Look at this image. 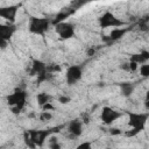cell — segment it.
I'll return each mask as SVG.
<instances>
[{"instance_id": "6da1fadb", "label": "cell", "mask_w": 149, "mask_h": 149, "mask_svg": "<svg viewBox=\"0 0 149 149\" xmlns=\"http://www.w3.org/2000/svg\"><path fill=\"white\" fill-rule=\"evenodd\" d=\"M59 127L57 128H50V129H28L23 133V140L26 144L30 148L35 147H42L45 142V140L51 136L54 133H57Z\"/></svg>"}, {"instance_id": "7a4b0ae2", "label": "cell", "mask_w": 149, "mask_h": 149, "mask_svg": "<svg viewBox=\"0 0 149 149\" xmlns=\"http://www.w3.org/2000/svg\"><path fill=\"white\" fill-rule=\"evenodd\" d=\"M128 116V126L132 128L130 130H127L123 133L127 137H134L137 134H140L147 125V121L149 119V114L146 113H137V112H126Z\"/></svg>"}, {"instance_id": "3957f363", "label": "cell", "mask_w": 149, "mask_h": 149, "mask_svg": "<svg viewBox=\"0 0 149 149\" xmlns=\"http://www.w3.org/2000/svg\"><path fill=\"white\" fill-rule=\"evenodd\" d=\"M27 98H28V94L23 88H16L10 94H8L6 98V101L10 112L13 114H20L27 104Z\"/></svg>"}, {"instance_id": "277c9868", "label": "cell", "mask_w": 149, "mask_h": 149, "mask_svg": "<svg viewBox=\"0 0 149 149\" xmlns=\"http://www.w3.org/2000/svg\"><path fill=\"white\" fill-rule=\"evenodd\" d=\"M51 21L48 17L30 16L28 20V30L29 33L38 36H43L50 28Z\"/></svg>"}, {"instance_id": "5b68a950", "label": "cell", "mask_w": 149, "mask_h": 149, "mask_svg": "<svg viewBox=\"0 0 149 149\" xmlns=\"http://www.w3.org/2000/svg\"><path fill=\"white\" fill-rule=\"evenodd\" d=\"M98 23H99V27L102 28V29H105V28H118V27L127 26V23L125 21H122L121 19H118L109 10H106L102 15L99 16Z\"/></svg>"}, {"instance_id": "8992f818", "label": "cell", "mask_w": 149, "mask_h": 149, "mask_svg": "<svg viewBox=\"0 0 149 149\" xmlns=\"http://www.w3.org/2000/svg\"><path fill=\"white\" fill-rule=\"evenodd\" d=\"M30 76H36L37 81L42 83L49 79V76L51 74L48 70V64L42 62L41 59H33L31 61V68H30Z\"/></svg>"}, {"instance_id": "52a82bcc", "label": "cell", "mask_w": 149, "mask_h": 149, "mask_svg": "<svg viewBox=\"0 0 149 149\" xmlns=\"http://www.w3.org/2000/svg\"><path fill=\"white\" fill-rule=\"evenodd\" d=\"M55 26V31L58 35L61 41H68L76 35V28L71 22L68 21H61Z\"/></svg>"}, {"instance_id": "ba28073f", "label": "cell", "mask_w": 149, "mask_h": 149, "mask_svg": "<svg viewBox=\"0 0 149 149\" xmlns=\"http://www.w3.org/2000/svg\"><path fill=\"white\" fill-rule=\"evenodd\" d=\"M83 72H84V68L81 65L78 64H73V65H69L66 68L65 71V81L69 86L76 85L83 77Z\"/></svg>"}, {"instance_id": "9c48e42d", "label": "cell", "mask_w": 149, "mask_h": 149, "mask_svg": "<svg viewBox=\"0 0 149 149\" xmlns=\"http://www.w3.org/2000/svg\"><path fill=\"white\" fill-rule=\"evenodd\" d=\"M122 115H123V112H120V111H116V109H114L112 107L105 106L101 109L100 119H101L102 123H105V125H112L118 119H120Z\"/></svg>"}, {"instance_id": "30bf717a", "label": "cell", "mask_w": 149, "mask_h": 149, "mask_svg": "<svg viewBox=\"0 0 149 149\" xmlns=\"http://www.w3.org/2000/svg\"><path fill=\"white\" fill-rule=\"evenodd\" d=\"M20 8V3L17 5H7V6H0V19L5 20L6 22L14 23L17 12Z\"/></svg>"}, {"instance_id": "8fae6325", "label": "cell", "mask_w": 149, "mask_h": 149, "mask_svg": "<svg viewBox=\"0 0 149 149\" xmlns=\"http://www.w3.org/2000/svg\"><path fill=\"white\" fill-rule=\"evenodd\" d=\"M15 31H16L15 23H9V22L0 23V40L9 42L14 36Z\"/></svg>"}, {"instance_id": "7c38bea8", "label": "cell", "mask_w": 149, "mask_h": 149, "mask_svg": "<svg viewBox=\"0 0 149 149\" xmlns=\"http://www.w3.org/2000/svg\"><path fill=\"white\" fill-rule=\"evenodd\" d=\"M83 125L84 122L80 119H73L68 123V133L72 139H77L83 134Z\"/></svg>"}, {"instance_id": "4fadbf2b", "label": "cell", "mask_w": 149, "mask_h": 149, "mask_svg": "<svg viewBox=\"0 0 149 149\" xmlns=\"http://www.w3.org/2000/svg\"><path fill=\"white\" fill-rule=\"evenodd\" d=\"M128 31V28L125 26V27H118V28H113L109 33L108 36H102V40L106 41L107 43H112V42H115L118 40H120L121 37H123Z\"/></svg>"}, {"instance_id": "5bb4252c", "label": "cell", "mask_w": 149, "mask_h": 149, "mask_svg": "<svg viewBox=\"0 0 149 149\" xmlns=\"http://www.w3.org/2000/svg\"><path fill=\"white\" fill-rule=\"evenodd\" d=\"M119 87H120L121 95L125 97V98H129L134 93L135 84L134 83H130V81H122V83L119 84Z\"/></svg>"}, {"instance_id": "9a60e30c", "label": "cell", "mask_w": 149, "mask_h": 149, "mask_svg": "<svg viewBox=\"0 0 149 149\" xmlns=\"http://www.w3.org/2000/svg\"><path fill=\"white\" fill-rule=\"evenodd\" d=\"M148 59H149V51H148V50H141L140 52L133 54V55H130V57H129V61L135 62V63L139 64V65H141V64H143V63H147Z\"/></svg>"}, {"instance_id": "2e32d148", "label": "cell", "mask_w": 149, "mask_h": 149, "mask_svg": "<svg viewBox=\"0 0 149 149\" xmlns=\"http://www.w3.org/2000/svg\"><path fill=\"white\" fill-rule=\"evenodd\" d=\"M50 99H51V97L48 93H45V92H41V93H38L36 95V101H37V104H38L40 107H42L44 104L49 102Z\"/></svg>"}, {"instance_id": "e0dca14e", "label": "cell", "mask_w": 149, "mask_h": 149, "mask_svg": "<svg viewBox=\"0 0 149 149\" xmlns=\"http://www.w3.org/2000/svg\"><path fill=\"white\" fill-rule=\"evenodd\" d=\"M123 70H126V71H129V72H134V71H136L137 69H139V64H136L135 62H132V61H129V62H127V63H125L122 66H121Z\"/></svg>"}, {"instance_id": "ac0fdd59", "label": "cell", "mask_w": 149, "mask_h": 149, "mask_svg": "<svg viewBox=\"0 0 149 149\" xmlns=\"http://www.w3.org/2000/svg\"><path fill=\"white\" fill-rule=\"evenodd\" d=\"M140 71V74L143 77V78H148L149 77V64L148 63H143L141 65H139V69Z\"/></svg>"}, {"instance_id": "d6986e66", "label": "cell", "mask_w": 149, "mask_h": 149, "mask_svg": "<svg viewBox=\"0 0 149 149\" xmlns=\"http://www.w3.org/2000/svg\"><path fill=\"white\" fill-rule=\"evenodd\" d=\"M38 118H40L41 121H49V120L52 119V114H51L50 111H42Z\"/></svg>"}, {"instance_id": "ffe728a7", "label": "cell", "mask_w": 149, "mask_h": 149, "mask_svg": "<svg viewBox=\"0 0 149 149\" xmlns=\"http://www.w3.org/2000/svg\"><path fill=\"white\" fill-rule=\"evenodd\" d=\"M70 101H71V98H70L69 95L62 94V95H59V97H58V102H59V104L65 105V104H69Z\"/></svg>"}, {"instance_id": "44dd1931", "label": "cell", "mask_w": 149, "mask_h": 149, "mask_svg": "<svg viewBox=\"0 0 149 149\" xmlns=\"http://www.w3.org/2000/svg\"><path fill=\"white\" fill-rule=\"evenodd\" d=\"M77 148H78V149H91V148H92V142H91V141L83 142V143L78 144Z\"/></svg>"}, {"instance_id": "7402d4cb", "label": "cell", "mask_w": 149, "mask_h": 149, "mask_svg": "<svg viewBox=\"0 0 149 149\" xmlns=\"http://www.w3.org/2000/svg\"><path fill=\"white\" fill-rule=\"evenodd\" d=\"M109 133L112 135H120V134H122V132L120 129H118V128H111L109 129Z\"/></svg>"}, {"instance_id": "603a6c76", "label": "cell", "mask_w": 149, "mask_h": 149, "mask_svg": "<svg viewBox=\"0 0 149 149\" xmlns=\"http://www.w3.org/2000/svg\"><path fill=\"white\" fill-rule=\"evenodd\" d=\"M8 43H9V42H7V41L0 40V49H6L7 45H8Z\"/></svg>"}, {"instance_id": "cb8c5ba5", "label": "cell", "mask_w": 149, "mask_h": 149, "mask_svg": "<svg viewBox=\"0 0 149 149\" xmlns=\"http://www.w3.org/2000/svg\"><path fill=\"white\" fill-rule=\"evenodd\" d=\"M94 54H95V50H94L93 48H90V49L87 50V55H88V56H93Z\"/></svg>"}]
</instances>
